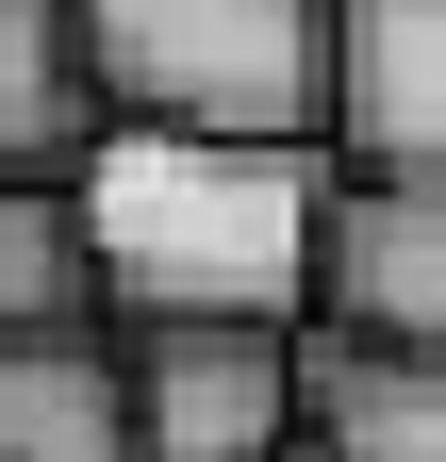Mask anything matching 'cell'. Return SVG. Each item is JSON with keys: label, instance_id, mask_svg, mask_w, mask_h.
<instances>
[{"label": "cell", "instance_id": "1", "mask_svg": "<svg viewBox=\"0 0 446 462\" xmlns=\"http://www.w3.org/2000/svg\"><path fill=\"white\" fill-rule=\"evenodd\" d=\"M67 215L116 314H314V215L330 149L314 133H165V116H99L67 149Z\"/></svg>", "mask_w": 446, "mask_h": 462}, {"label": "cell", "instance_id": "2", "mask_svg": "<svg viewBox=\"0 0 446 462\" xmlns=\"http://www.w3.org/2000/svg\"><path fill=\"white\" fill-rule=\"evenodd\" d=\"M67 33H83L99 116L330 149V0H67Z\"/></svg>", "mask_w": 446, "mask_h": 462}, {"label": "cell", "instance_id": "3", "mask_svg": "<svg viewBox=\"0 0 446 462\" xmlns=\"http://www.w3.org/2000/svg\"><path fill=\"white\" fill-rule=\"evenodd\" d=\"M133 446L149 462H282L298 330L282 314H133Z\"/></svg>", "mask_w": 446, "mask_h": 462}, {"label": "cell", "instance_id": "4", "mask_svg": "<svg viewBox=\"0 0 446 462\" xmlns=\"http://www.w3.org/2000/svg\"><path fill=\"white\" fill-rule=\"evenodd\" d=\"M314 330L446 346V165H348L314 215Z\"/></svg>", "mask_w": 446, "mask_h": 462}, {"label": "cell", "instance_id": "5", "mask_svg": "<svg viewBox=\"0 0 446 462\" xmlns=\"http://www.w3.org/2000/svg\"><path fill=\"white\" fill-rule=\"evenodd\" d=\"M330 165H446V0H330Z\"/></svg>", "mask_w": 446, "mask_h": 462}, {"label": "cell", "instance_id": "6", "mask_svg": "<svg viewBox=\"0 0 446 462\" xmlns=\"http://www.w3.org/2000/svg\"><path fill=\"white\" fill-rule=\"evenodd\" d=\"M0 462H149L133 446V346L99 314L0 330Z\"/></svg>", "mask_w": 446, "mask_h": 462}, {"label": "cell", "instance_id": "7", "mask_svg": "<svg viewBox=\"0 0 446 462\" xmlns=\"http://www.w3.org/2000/svg\"><path fill=\"white\" fill-rule=\"evenodd\" d=\"M298 446L314 462H446V346H298Z\"/></svg>", "mask_w": 446, "mask_h": 462}, {"label": "cell", "instance_id": "8", "mask_svg": "<svg viewBox=\"0 0 446 462\" xmlns=\"http://www.w3.org/2000/svg\"><path fill=\"white\" fill-rule=\"evenodd\" d=\"M83 133H99V83H83L67 0H0V182H67Z\"/></svg>", "mask_w": 446, "mask_h": 462}, {"label": "cell", "instance_id": "9", "mask_svg": "<svg viewBox=\"0 0 446 462\" xmlns=\"http://www.w3.org/2000/svg\"><path fill=\"white\" fill-rule=\"evenodd\" d=\"M50 314H99L83 215H67V182H0V330H50Z\"/></svg>", "mask_w": 446, "mask_h": 462}, {"label": "cell", "instance_id": "10", "mask_svg": "<svg viewBox=\"0 0 446 462\" xmlns=\"http://www.w3.org/2000/svg\"><path fill=\"white\" fill-rule=\"evenodd\" d=\"M282 462H314V446H282Z\"/></svg>", "mask_w": 446, "mask_h": 462}]
</instances>
